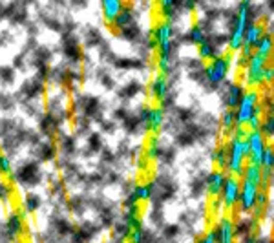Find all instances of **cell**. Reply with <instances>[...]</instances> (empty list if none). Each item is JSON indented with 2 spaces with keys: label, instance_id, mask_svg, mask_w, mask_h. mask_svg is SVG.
<instances>
[{
  "label": "cell",
  "instance_id": "obj_1",
  "mask_svg": "<svg viewBox=\"0 0 274 243\" xmlns=\"http://www.w3.org/2000/svg\"><path fill=\"white\" fill-rule=\"evenodd\" d=\"M153 42L157 46V68L161 75H168L172 71V40L174 28L172 22L161 20L153 28Z\"/></svg>",
  "mask_w": 274,
  "mask_h": 243
},
{
  "label": "cell",
  "instance_id": "obj_2",
  "mask_svg": "<svg viewBox=\"0 0 274 243\" xmlns=\"http://www.w3.org/2000/svg\"><path fill=\"white\" fill-rule=\"evenodd\" d=\"M245 134H247L245 128H238L236 132L230 134L229 141H227V165H225V170L229 172V176L242 178L243 168L247 165Z\"/></svg>",
  "mask_w": 274,
  "mask_h": 243
},
{
  "label": "cell",
  "instance_id": "obj_3",
  "mask_svg": "<svg viewBox=\"0 0 274 243\" xmlns=\"http://www.w3.org/2000/svg\"><path fill=\"white\" fill-rule=\"evenodd\" d=\"M254 115H258V117L265 115V110L262 106V93L258 90L247 88L243 91L236 110H234V122L238 128H245Z\"/></svg>",
  "mask_w": 274,
  "mask_h": 243
},
{
  "label": "cell",
  "instance_id": "obj_4",
  "mask_svg": "<svg viewBox=\"0 0 274 243\" xmlns=\"http://www.w3.org/2000/svg\"><path fill=\"white\" fill-rule=\"evenodd\" d=\"M252 9V4L243 0L238 4V13L234 17V22H232V28H230L229 33V50L230 51H240L243 44V35H245V30L249 26V13Z\"/></svg>",
  "mask_w": 274,
  "mask_h": 243
},
{
  "label": "cell",
  "instance_id": "obj_5",
  "mask_svg": "<svg viewBox=\"0 0 274 243\" xmlns=\"http://www.w3.org/2000/svg\"><path fill=\"white\" fill-rule=\"evenodd\" d=\"M269 64H271L269 59H263L256 53H252L247 59L245 68H243V79H245V84L249 86V90H256L263 86V71Z\"/></svg>",
  "mask_w": 274,
  "mask_h": 243
},
{
  "label": "cell",
  "instance_id": "obj_6",
  "mask_svg": "<svg viewBox=\"0 0 274 243\" xmlns=\"http://www.w3.org/2000/svg\"><path fill=\"white\" fill-rule=\"evenodd\" d=\"M232 66V55L230 53H219L216 59H212L211 62L205 66V79L212 86L221 84L227 79Z\"/></svg>",
  "mask_w": 274,
  "mask_h": 243
},
{
  "label": "cell",
  "instance_id": "obj_7",
  "mask_svg": "<svg viewBox=\"0 0 274 243\" xmlns=\"http://www.w3.org/2000/svg\"><path fill=\"white\" fill-rule=\"evenodd\" d=\"M269 143L267 139L262 135L260 130H254V132H247L245 134V147H247V161L252 163V165L262 166V155L263 150L267 147Z\"/></svg>",
  "mask_w": 274,
  "mask_h": 243
},
{
  "label": "cell",
  "instance_id": "obj_8",
  "mask_svg": "<svg viewBox=\"0 0 274 243\" xmlns=\"http://www.w3.org/2000/svg\"><path fill=\"white\" fill-rule=\"evenodd\" d=\"M240 188H242V179L236 176H225V183L219 194V203L223 205L227 211H232L238 205L240 199Z\"/></svg>",
  "mask_w": 274,
  "mask_h": 243
},
{
  "label": "cell",
  "instance_id": "obj_9",
  "mask_svg": "<svg viewBox=\"0 0 274 243\" xmlns=\"http://www.w3.org/2000/svg\"><path fill=\"white\" fill-rule=\"evenodd\" d=\"M258 192H260V186L252 185L250 181H245V179H242L240 199H238V205H240V212H242V214H250V212H252V209L256 207Z\"/></svg>",
  "mask_w": 274,
  "mask_h": 243
},
{
  "label": "cell",
  "instance_id": "obj_10",
  "mask_svg": "<svg viewBox=\"0 0 274 243\" xmlns=\"http://www.w3.org/2000/svg\"><path fill=\"white\" fill-rule=\"evenodd\" d=\"M141 121L145 122V128L150 132H159L163 124H165V110L161 106H145L141 110Z\"/></svg>",
  "mask_w": 274,
  "mask_h": 243
},
{
  "label": "cell",
  "instance_id": "obj_11",
  "mask_svg": "<svg viewBox=\"0 0 274 243\" xmlns=\"http://www.w3.org/2000/svg\"><path fill=\"white\" fill-rule=\"evenodd\" d=\"M234 221L229 216L219 217L216 227L214 229V236H216V243H234L236 240V232H234Z\"/></svg>",
  "mask_w": 274,
  "mask_h": 243
},
{
  "label": "cell",
  "instance_id": "obj_12",
  "mask_svg": "<svg viewBox=\"0 0 274 243\" xmlns=\"http://www.w3.org/2000/svg\"><path fill=\"white\" fill-rule=\"evenodd\" d=\"M265 26L262 22H249L247 26V30H245V35H243V44L245 48H250V50L254 51L256 44H258V40L265 35Z\"/></svg>",
  "mask_w": 274,
  "mask_h": 243
},
{
  "label": "cell",
  "instance_id": "obj_13",
  "mask_svg": "<svg viewBox=\"0 0 274 243\" xmlns=\"http://www.w3.org/2000/svg\"><path fill=\"white\" fill-rule=\"evenodd\" d=\"M124 6H126V4L121 2V0H102L101 11H102V19H104V22L110 26H114L115 19L121 15Z\"/></svg>",
  "mask_w": 274,
  "mask_h": 243
},
{
  "label": "cell",
  "instance_id": "obj_14",
  "mask_svg": "<svg viewBox=\"0 0 274 243\" xmlns=\"http://www.w3.org/2000/svg\"><path fill=\"white\" fill-rule=\"evenodd\" d=\"M168 91H170L168 77L157 73V75L152 79V83H150V95H152L157 102H165Z\"/></svg>",
  "mask_w": 274,
  "mask_h": 243
},
{
  "label": "cell",
  "instance_id": "obj_15",
  "mask_svg": "<svg viewBox=\"0 0 274 243\" xmlns=\"http://www.w3.org/2000/svg\"><path fill=\"white\" fill-rule=\"evenodd\" d=\"M225 176L227 174L223 170H214V172L209 174V178H207V194L211 198H219L225 183Z\"/></svg>",
  "mask_w": 274,
  "mask_h": 243
},
{
  "label": "cell",
  "instance_id": "obj_16",
  "mask_svg": "<svg viewBox=\"0 0 274 243\" xmlns=\"http://www.w3.org/2000/svg\"><path fill=\"white\" fill-rule=\"evenodd\" d=\"M243 91H245V88H243V84L240 83H234L230 84L229 88H227V91H225V104H227V110H236L238 102H240V99H242Z\"/></svg>",
  "mask_w": 274,
  "mask_h": 243
},
{
  "label": "cell",
  "instance_id": "obj_17",
  "mask_svg": "<svg viewBox=\"0 0 274 243\" xmlns=\"http://www.w3.org/2000/svg\"><path fill=\"white\" fill-rule=\"evenodd\" d=\"M240 179H245V181H250L252 185L263 188V176H262V166L252 165V163H247L245 168H243V174Z\"/></svg>",
  "mask_w": 274,
  "mask_h": 243
},
{
  "label": "cell",
  "instance_id": "obj_18",
  "mask_svg": "<svg viewBox=\"0 0 274 243\" xmlns=\"http://www.w3.org/2000/svg\"><path fill=\"white\" fill-rule=\"evenodd\" d=\"M273 46H274L273 33L265 31V35L258 40V44H256V48H254V53L256 55H260V57L269 59V61H271V57H273Z\"/></svg>",
  "mask_w": 274,
  "mask_h": 243
},
{
  "label": "cell",
  "instance_id": "obj_19",
  "mask_svg": "<svg viewBox=\"0 0 274 243\" xmlns=\"http://www.w3.org/2000/svg\"><path fill=\"white\" fill-rule=\"evenodd\" d=\"M198 55L201 61H209L211 62L212 59H216L219 55V48H217L211 38H205L203 42L198 46Z\"/></svg>",
  "mask_w": 274,
  "mask_h": 243
},
{
  "label": "cell",
  "instance_id": "obj_20",
  "mask_svg": "<svg viewBox=\"0 0 274 243\" xmlns=\"http://www.w3.org/2000/svg\"><path fill=\"white\" fill-rule=\"evenodd\" d=\"M7 230L11 236H17V234H22L24 232V216L22 212H13L9 219H7Z\"/></svg>",
  "mask_w": 274,
  "mask_h": 243
},
{
  "label": "cell",
  "instance_id": "obj_21",
  "mask_svg": "<svg viewBox=\"0 0 274 243\" xmlns=\"http://www.w3.org/2000/svg\"><path fill=\"white\" fill-rule=\"evenodd\" d=\"M152 192H153V186L150 183H143V185H135V188L132 190V196L137 203H145L148 199L152 198Z\"/></svg>",
  "mask_w": 274,
  "mask_h": 243
},
{
  "label": "cell",
  "instance_id": "obj_22",
  "mask_svg": "<svg viewBox=\"0 0 274 243\" xmlns=\"http://www.w3.org/2000/svg\"><path fill=\"white\" fill-rule=\"evenodd\" d=\"M212 161L216 165V170H225V165H227V143L217 145L216 150L212 152Z\"/></svg>",
  "mask_w": 274,
  "mask_h": 243
},
{
  "label": "cell",
  "instance_id": "obj_23",
  "mask_svg": "<svg viewBox=\"0 0 274 243\" xmlns=\"http://www.w3.org/2000/svg\"><path fill=\"white\" fill-rule=\"evenodd\" d=\"M205 38H207V33H205L203 26L201 24H194L190 30H188V33H186V40L194 46H199Z\"/></svg>",
  "mask_w": 274,
  "mask_h": 243
},
{
  "label": "cell",
  "instance_id": "obj_24",
  "mask_svg": "<svg viewBox=\"0 0 274 243\" xmlns=\"http://www.w3.org/2000/svg\"><path fill=\"white\" fill-rule=\"evenodd\" d=\"M132 20H134V9H132V6H130V4H126V6H124V9L121 11V15L115 19L114 28H117V30L126 28V26L132 24Z\"/></svg>",
  "mask_w": 274,
  "mask_h": 243
},
{
  "label": "cell",
  "instance_id": "obj_25",
  "mask_svg": "<svg viewBox=\"0 0 274 243\" xmlns=\"http://www.w3.org/2000/svg\"><path fill=\"white\" fill-rule=\"evenodd\" d=\"M176 9H178V2H172V0H161L159 2L161 17L165 20H168V22L176 17Z\"/></svg>",
  "mask_w": 274,
  "mask_h": 243
},
{
  "label": "cell",
  "instance_id": "obj_26",
  "mask_svg": "<svg viewBox=\"0 0 274 243\" xmlns=\"http://www.w3.org/2000/svg\"><path fill=\"white\" fill-rule=\"evenodd\" d=\"M260 132L265 139H273L274 134V117L273 114H265L262 117V124H260Z\"/></svg>",
  "mask_w": 274,
  "mask_h": 243
},
{
  "label": "cell",
  "instance_id": "obj_27",
  "mask_svg": "<svg viewBox=\"0 0 274 243\" xmlns=\"http://www.w3.org/2000/svg\"><path fill=\"white\" fill-rule=\"evenodd\" d=\"M221 128L225 132L232 134L236 130V122H234V110H225L221 115Z\"/></svg>",
  "mask_w": 274,
  "mask_h": 243
},
{
  "label": "cell",
  "instance_id": "obj_28",
  "mask_svg": "<svg viewBox=\"0 0 274 243\" xmlns=\"http://www.w3.org/2000/svg\"><path fill=\"white\" fill-rule=\"evenodd\" d=\"M273 163H274V150H273V145L269 143L262 155V168H273Z\"/></svg>",
  "mask_w": 274,
  "mask_h": 243
},
{
  "label": "cell",
  "instance_id": "obj_29",
  "mask_svg": "<svg viewBox=\"0 0 274 243\" xmlns=\"http://www.w3.org/2000/svg\"><path fill=\"white\" fill-rule=\"evenodd\" d=\"M13 172V166H11V161H9V157L7 155H0V174L2 176H9V174Z\"/></svg>",
  "mask_w": 274,
  "mask_h": 243
},
{
  "label": "cell",
  "instance_id": "obj_30",
  "mask_svg": "<svg viewBox=\"0 0 274 243\" xmlns=\"http://www.w3.org/2000/svg\"><path fill=\"white\" fill-rule=\"evenodd\" d=\"M128 240H130V243H143V240H145V232H143V229L130 230V232H128Z\"/></svg>",
  "mask_w": 274,
  "mask_h": 243
},
{
  "label": "cell",
  "instance_id": "obj_31",
  "mask_svg": "<svg viewBox=\"0 0 274 243\" xmlns=\"http://www.w3.org/2000/svg\"><path fill=\"white\" fill-rule=\"evenodd\" d=\"M161 152H163V150H161L159 145H157V143H153L152 147L147 148V157H148V159H159Z\"/></svg>",
  "mask_w": 274,
  "mask_h": 243
},
{
  "label": "cell",
  "instance_id": "obj_32",
  "mask_svg": "<svg viewBox=\"0 0 274 243\" xmlns=\"http://www.w3.org/2000/svg\"><path fill=\"white\" fill-rule=\"evenodd\" d=\"M273 79H274V68L273 64H269L265 71H263V84H269V86H273Z\"/></svg>",
  "mask_w": 274,
  "mask_h": 243
},
{
  "label": "cell",
  "instance_id": "obj_33",
  "mask_svg": "<svg viewBox=\"0 0 274 243\" xmlns=\"http://www.w3.org/2000/svg\"><path fill=\"white\" fill-rule=\"evenodd\" d=\"M38 203H40V199H38L37 196H28V199H26V209H28L30 212L37 211Z\"/></svg>",
  "mask_w": 274,
  "mask_h": 243
},
{
  "label": "cell",
  "instance_id": "obj_34",
  "mask_svg": "<svg viewBox=\"0 0 274 243\" xmlns=\"http://www.w3.org/2000/svg\"><path fill=\"white\" fill-rule=\"evenodd\" d=\"M198 243H216V236H214V229H211L209 232L201 234L198 240Z\"/></svg>",
  "mask_w": 274,
  "mask_h": 243
},
{
  "label": "cell",
  "instance_id": "obj_35",
  "mask_svg": "<svg viewBox=\"0 0 274 243\" xmlns=\"http://www.w3.org/2000/svg\"><path fill=\"white\" fill-rule=\"evenodd\" d=\"M0 155H2V152H0Z\"/></svg>",
  "mask_w": 274,
  "mask_h": 243
}]
</instances>
